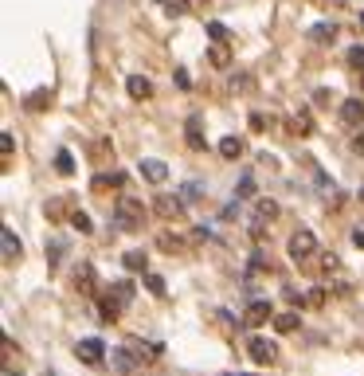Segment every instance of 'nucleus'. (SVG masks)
Masks as SVG:
<instances>
[{
    "mask_svg": "<svg viewBox=\"0 0 364 376\" xmlns=\"http://www.w3.org/2000/svg\"><path fill=\"white\" fill-rule=\"evenodd\" d=\"M114 228L118 231H141L145 228V204L137 196H118L114 204Z\"/></svg>",
    "mask_w": 364,
    "mask_h": 376,
    "instance_id": "1",
    "label": "nucleus"
},
{
    "mask_svg": "<svg viewBox=\"0 0 364 376\" xmlns=\"http://www.w3.org/2000/svg\"><path fill=\"white\" fill-rule=\"evenodd\" d=\"M286 251H290V259L294 263H310V259L317 255V235L314 231H294L290 235V243H286Z\"/></svg>",
    "mask_w": 364,
    "mask_h": 376,
    "instance_id": "2",
    "label": "nucleus"
},
{
    "mask_svg": "<svg viewBox=\"0 0 364 376\" xmlns=\"http://www.w3.org/2000/svg\"><path fill=\"white\" fill-rule=\"evenodd\" d=\"M184 208L188 204H184L181 196H165V192L153 196V212H157L161 219H172V224H176V219H184Z\"/></svg>",
    "mask_w": 364,
    "mask_h": 376,
    "instance_id": "3",
    "label": "nucleus"
},
{
    "mask_svg": "<svg viewBox=\"0 0 364 376\" xmlns=\"http://www.w3.org/2000/svg\"><path fill=\"white\" fill-rule=\"evenodd\" d=\"M74 357H79L83 364H102L106 361V345H102L98 337H83L79 345H74Z\"/></svg>",
    "mask_w": 364,
    "mask_h": 376,
    "instance_id": "4",
    "label": "nucleus"
},
{
    "mask_svg": "<svg viewBox=\"0 0 364 376\" xmlns=\"http://www.w3.org/2000/svg\"><path fill=\"white\" fill-rule=\"evenodd\" d=\"M0 255H4V263L24 259V243H20V235L12 228H0Z\"/></svg>",
    "mask_w": 364,
    "mask_h": 376,
    "instance_id": "5",
    "label": "nucleus"
},
{
    "mask_svg": "<svg viewBox=\"0 0 364 376\" xmlns=\"http://www.w3.org/2000/svg\"><path fill=\"white\" fill-rule=\"evenodd\" d=\"M247 353H251V361L255 364H274V357H279L274 341H267V337H251L247 341Z\"/></svg>",
    "mask_w": 364,
    "mask_h": 376,
    "instance_id": "6",
    "label": "nucleus"
},
{
    "mask_svg": "<svg viewBox=\"0 0 364 376\" xmlns=\"http://www.w3.org/2000/svg\"><path fill=\"white\" fill-rule=\"evenodd\" d=\"M137 361H141V357L134 353V345H121V349H114V357H110V364H114L118 376H130L137 368Z\"/></svg>",
    "mask_w": 364,
    "mask_h": 376,
    "instance_id": "7",
    "label": "nucleus"
},
{
    "mask_svg": "<svg viewBox=\"0 0 364 376\" xmlns=\"http://www.w3.org/2000/svg\"><path fill=\"white\" fill-rule=\"evenodd\" d=\"M267 321H274V310H270V302H251L247 310H243V326L259 329V326H267Z\"/></svg>",
    "mask_w": 364,
    "mask_h": 376,
    "instance_id": "8",
    "label": "nucleus"
},
{
    "mask_svg": "<svg viewBox=\"0 0 364 376\" xmlns=\"http://www.w3.org/2000/svg\"><path fill=\"white\" fill-rule=\"evenodd\" d=\"M337 118L345 126H364V98H345L337 106Z\"/></svg>",
    "mask_w": 364,
    "mask_h": 376,
    "instance_id": "9",
    "label": "nucleus"
},
{
    "mask_svg": "<svg viewBox=\"0 0 364 376\" xmlns=\"http://www.w3.org/2000/svg\"><path fill=\"white\" fill-rule=\"evenodd\" d=\"M274 219H279V204H274L270 196H259L255 200V219H251V224H255V228H267V224H274Z\"/></svg>",
    "mask_w": 364,
    "mask_h": 376,
    "instance_id": "10",
    "label": "nucleus"
},
{
    "mask_svg": "<svg viewBox=\"0 0 364 376\" xmlns=\"http://www.w3.org/2000/svg\"><path fill=\"white\" fill-rule=\"evenodd\" d=\"M137 172H141L149 184H165V181H169V165H165V161H153V157L141 161V169H137Z\"/></svg>",
    "mask_w": 364,
    "mask_h": 376,
    "instance_id": "11",
    "label": "nucleus"
},
{
    "mask_svg": "<svg viewBox=\"0 0 364 376\" xmlns=\"http://www.w3.org/2000/svg\"><path fill=\"white\" fill-rule=\"evenodd\" d=\"M125 90H130L134 102H145V98L153 95V83H149L145 75H130V79H125Z\"/></svg>",
    "mask_w": 364,
    "mask_h": 376,
    "instance_id": "12",
    "label": "nucleus"
},
{
    "mask_svg": "<svg viewBox=\"0 0 364 376\" xmlns=\"http://www.w3.org/2000/svg\"><path fill=\"white\" fill-rule=\"evenodd\" d=\"M74 290H79V294H86V298L94 294V267H90V263L74 267Z\"/></svg>",
    "mask_w": 364,
    "mask_h": 376,
    "instance_id": "13",
    "label": "nucleus"
},
{
    "mask_svg": "<svg viewBox=\"0 0 364 376\" xmlns=\"http://www.w3.org/2000/svg\"><path fill=\"white\" fill-rule=\"evenodd\" d=\"M305 36L314 39V43H333V39H337V24H333V20H321V24H314Z\"/></svg>",
    "mask_w": 364,
    "mask_h": 376,
    "instance_id": "14",
    "label": "nucleus"
},
{
    "mask_svg": "<svg viewBox=\"0 0 364 376\" xmlns=\"http://www.w3.org/2000/svg\"><path fill=\"white\" fill-rule=\"evenodd\" d=\"M208 63L219 67V71H228V67H231V48H228V43H212V48H208Z\"/></svg>",
    "mask_w": 364,
    "mask_h": 376,
    "instance_id": "15",
    "label": "nucleus"
},
{
    "mask_svg": "<svg viewBox=\"0 0 364 376\" xmlns=\"http://www.w3.org/2000/svg\"><path fill=\"white\" fill-rule=\"evenodd\" d=\"M176 196H181L184 204H196V200H204V181H184L181 188H176Z\"/></svg>",
    "mask_w": 364,
    "mask_h": 376,
    "instance_id": "16",
    "label": "nucleus"
},
{
    "mask_svg": "<svg viewBox=\"0 0 364 376\" xmlns=\"http://www.w3.org/2000/svg\"><path fill=\"white\" fill-rule=\"evenodd\" d=\"M118 314H121V302L118 298H114V294H106V298H102V302H98V317H102V321H118Z\"/></svg>",
    "mask_w": 364,
    "mask_h": 376,
    "instance_id": "17",
    "label": "nucleus"
},
{
    "mask_svg": "<svg viewBox=\"0 0 364 376\" xmlns=\"http://www.w3.org/2000/svg\"><path fill=\"white\" fill-rule=\"evenodd\" d=\"M114 184H125V177H121V172H102V177L90 181V192H106V188H114Z\"/></svg>",
    "mask_w": 364,
    "mask_h": 376,
    "instance_id": "18",
    "label": "nucleus"
},
{
    "mask_svg": "<svg viewBox=\"0 0 364 376\" xmlns=\"http://www.w3.org/2000/svg\"><path fill=\"white\" fill-rule=\"evenodd\" d=\"M298 326H302V317L294 314V310H286V314H274V329H279V333H294Z\"/></svg>",
    "mask_w": 364,
    "mask_h": 376,
    "instance_id": "19",
    "label": "nucleus"
},
{
    "mask_svg": "<svg viewBox=\"0 0 364 376\" xmlns=\"http://www.w3.org/2000/svg\"><path fill=\"white\" fill-rule=\"evenodd\" d=\"M188 146H192V149H208L204 134H200V114H192V118H188Z\"/></svg>",
    "mask_w": 364,
    "mask_h": 376,
    "instance_id": "20",
    "label": "nucleus"
},
{
    "mask_svg": "<svg viewBox=\"0 0 364 376\" xmlns=\"http://www.w3.org/2000/svg\"><path fill=\"white\" fill-rule=\"evenodd\" d=\"M55 172H59V177H71V172H74L71 149H59V153H55Z\"/></svg>",
    "mask_w": 364,
    "mask_h": 376,
    "instance_id": "21",
    "label": "nucleus"
},
{
    "mask_svg": "<svg viewBox=\"0 0 364 376\" xmlns=\"http://www.w3.org/2000/svg\"><path fill=\"white\" fill-rule=\"evenodd\" d=\"M251 196H255V177H251V172H243L239 184H235V200H251Z\"/></svg>",
    "mask_w": 364,
    "mask_h": 376,
    "instance_id": "22",
    "label": "nucleus"
},
{
    "mask_svg": "<svg viewBox=\"0 0 364 376\" xmlns=\"http://www.w3.org/2000/svg\"><path fill=\"white\" fill-rule=\"evenodd\" d=\"M110 294H114V298H118L121 306H130V302H134V282H130V279L114 282V290H110Z\"/></svg>",
    "mask_w": 364,
    "mask_h": 376,
    "instance_id": "23",
    "label": "nucleus"
},
{
    "mask_svg": "<svg viewBox=\"0 0 364 376\" xmlns=\"http://www.w3.org/2000/svg\"><path fill=\"white\" fill-rule=\"evenodd\" d=\"M239 153H243V141H239V137H223V141H219V157L235 161Z\"/></svg>",
    "mask_w": 364,
    "mask_h": 376,
    "instance_id": "24",
    "label": "nucleus"
},
{
    "mask_svg": "<svg viewBox=\"0 0 364 376\" xmlns=\"http://www.w3.org/2000/svg\"><path fill=\"white\" fill-rule=\"evenodd\" d=\"M71 228L83 231V235H90V231H94V224H90V216H86V212H71Z\"/></svg>",
    "mask_w": 364,
    "mask_h": 376,
    "instance_id": "25",
    "label": "nucleus"
},
{
    "mask_svg": "<svg viewBox=\"0 0 364 376\" xmlns=\"http://www.w3.org/2000/svg\"><path fill=\"white\" fill-rule=\"evenodd\" d=\"M208 36H212V43H228L231 32H228L223 24H219V20H208Z\"/></svg>",
    "mask_w": 364,
    "mask_h": 376,
    "instance_id": "26",
    "label": "nucleus"
},
{
    "mask_svg": "<svg viewBox=\"0 0 364 376\" xmlns=\"http://www.w3.org/2000/svg\"><path fill=\"white\" fill-rule=\"evenodd\" d=\"M125 270H145V251H125Z\"/></svg>",
    "mask_w": 364,
    "mask_h": 376,
    "instance_id": "27",
    "label": "nucleus"
},
{
    "mask_svg": "<svg viewBox=\"0 0 364 376\" xmlns=\"http://www.w3.org/2000/svg\"><path fill=\"white\" fill-rule=\"evenodd\" d=\"M345 59H349V67H352V71H361V75H364V43L349 48V55H345Z\"/></svg>",
    "mask_w": 364,
    "mask_h": 376,
    "instance_id": "28",
    "label": "nucleus"
},
{
    "mask_svg": "<svg viewBox=\"0 0 364 376\" xmlns=\"http://www.w3.org/2000/svg\"><path fill=\"white\" fill-rule=\"evenodd\" d=\"M294 134L310 137V134H314V118H310V114H298V118H294Z\"/></svg>",
    "mask_w": 364,
    "mask_h": 376,
    "instance_id": "29",
    "label": "nucleus"
},
{
    "mask_svg": "<svg viewBox=\"0 0 364 376\" xmlns=\"http://www.w3.org/2000/svg\"><path fill=\"white\" fill-rule=\"evenodd\" d=\"M145 286H149V294L165 298V279H161V275H145Z\"/></svg>",
    "mask_w": 364,
    "mask_h": 376,
    "instance_id": "30",
    "label": "nucleus"
},
{
    "mask_svg": "<svg viewBox=\"0 0 364 376\" xmlns=\"http://www.w3.org/2000/svg\"><path fill=\"white\" fill-rule=\"evenodd\" d=\"M0 153H4V161H8V157H12V153H16V137L8 134V130L0 134Z\"/></svg>",
    "mask_w": 364,
    "mask_h": 376,
    "instance_id": "31",
    "label": "nucleus"
},
{
    "mask_svg": "<svg viewBox=\"0 0 364 376\" xmlns=\"http://www.w3.org/2000/svg\"><path fill=\"white\" fill-rule=\"evenodd\" d=\"M48 98H51V90L43 86V90H36V95L28 98V106H32V110H43V106H48Z\"/></svg>",
    "mask_w": 364,
    "mask_h": 376,
    "instance_id": "32",
    "label": "nucleus"
},
{
    "mask_svg": "<svg viewBox=\"0 0 364 376\" xmlns=\"http://www.w3.org/2000/svg\"><path fill=\"white\" fill-rule=\"evenodd\" d=\"M63 251H67V247H63V239H51V243H48V263H51V267L59 263V255H63Z\"/></svg>",
    "mask_w": 364,
    "mask_h": 376,
    "instance_id": "33",
    "label": "nucleus"
},
{
    "mask_svg": "<svg viewBox=\"0 0 364 376\" xmlns=\"http://www.w3.org/2000/svg\"><path fill=\"white\" fill-rule=\"evenodd\" d=\"M305 306H314V310L317 306H325V290H310L305 294Z\"/></svg>",
    "mask_w": 364,
    "mask_h": 376,
    "instance_id": "34",
    "label": "nucleus"
},
{
    "mask_svg": "<svg viewBox=\"0 0 364 376\" xmlns=\"http://www.w3.org/2000/svg\"><path fill=\"white\" fill-rule=\"evenodd\" d=\"M172 79H176V86H181V90H188V86H192V79H188V71H184V67H176V75H172Z\"/></svg>",
    "mask_w": 364,
    "mask_h": 376,
    "instance_id": "35",
    "label": "nucleus"
},
{
    "mask_svg": "<svg viewBox=\"0 0 364 376\" xmlns=\"http://www.w3.org/2000/svg\"><path fill=\"white\" fill-rule=\"evenodd\" d=\"M329 208H333V212H337L341 204H345V192H341V188H333V192H329V200H325Z\"/></svg>",
    "mask_w": 364,
    "mask_h": 376,
    "instance_id": "36",
    "label": "nucleus"
},
{
    "mask_svg": "<svg viewBox=\"0 0 364 376\" xmlns=\"http://www.w3.org/2000/svg\"><path fill=\"white\" fill-rule=\"evenodd\" d=\"M337 267H341V263H337V255H321V270H325V275H333Z\"/></svg>",
    "mask_w": 364,
    "mask_h": 376,
    "instance_id": "37",
    "label": "nucleus"
},
{
    "mask_svg": "<svg viewBox=\"0 0 364 376\" xmlns=\"http://www.w3.org/2000/svg\"><path fill=\"white\" fill-rule=\"evenodd\" d=\"M169 12H172V16H181V12H188V0H169Z\"/></svg>",
    "mask_w": 364,
    "mask_h": 376,
    "instance_id": "38",
    "label": "nucleus"
},
{
    "mask_svg": "<svg viewBox=\"0 0 364 376\" xmlns=\"http://www.w3.org/2000/svg\"><path fill=\"white\" fill-rule=\"evenodd\" d=\"M161 247H165V251H181V239H172V235H161Z\"/></svg>",
    "mask_w": 364,
    "mask_h": 376,
    "instance_id": "39",
    "label": "nucleus"
},
{
    "mask_svg": "<svg viewBox=\"0 0 364 376\" xmlns=\"http://www.w3.org/2000/svg\"><path fill=\"white\" fill-rule=\"evenodd\" d=\"M352 153H364V130L356 137H352Z\"/></svg>",
    "mask_w": 364,
    "mask_h": 376,
    "instance_id": "40",
    "label": "nucleus"
},
{
    "mask_svg": "<svg viewBox=\"0 0 364 376\" xmlns=\"http://www.w3.org/2000/svg\"><path fill=\"white\" fill-rule=\"evenodd\" d=\"M352 243H356V247H364V231H352Z\"/></svg>",
    "mask_w": 364,
    "mask_h": 376,
    "instance_id": "41",
    "label": "nucleus"
},
{
    "mask_svg": "<svg viewBox=\"0 0 364 376\" xmlns=\"http://www.w3.org/2000/svg\"><path fill=\"white\" fill-rule=\"evenodd\" d=\"M310 4H317V8H329V4H333V0H310Z\"/></svg>",
    "mask_w": 364,
    "mask_h": 376,
    "instance_id": "42",
    "label": "nucleus"
},
{
    "mask_svg": "<svg viewBox=\"0 0 364 376\" xmlns=\"http://www.w3.org/2000/svg\"><path fill=\"white\" fill-rule=\"evenodd\" d=\"M188 4H204V0H188Z\"/></svg>",
    "mask_w": 364,
    "mask_h": 376,
    "instance_id": "43",
    "label": "nucleus"
},
{
    "mask_svg": "<svg viewBox=\"0 0 364 376\" xmlns=\"http://www.w3.org/2000/svg\"><path fill=\"white\" fill-rule=\"evenodd\" d=\"M361 200H364V184H361Z\"/></svg>",
    "mask_w": 364,
    "mask_h": 376,
    "instance_id": "44",
    "label": "nucleus"
},
{
    "mask_svg": "<svg viewBox=\"0 0 364 376\" xmlns=\"http://www.w3.org/2000/svg\"><path fill=\"white\" fill-rule=\"evenodd\" d=\"M361 28H364V12H361Z\"/></svg>",
    "mask_w": 364,
    "mask_h": 376,
    "instance_id": "45",
    "label": "nucleus"
},
{
    "mask_svg": "<svg viewBox=\"0 0 364 376\" xmlns=\"http://www.w3.org/2000/svg\"><path fill=\"white\" fill-rule=\"evenodd\" d=\"M239 376H251V373H239Z\"/></svg>",
    "mask_w": 364,
    "mask_h": 376,
    "instance_id": "46",
    "label": "nucleus"
},
{
    "mask_svg": "<svg viewBox=\"0 0 364 376\" xmlns=\"http://www.w3.org/2000/svg\"><path fill=\"white\" fill-rule=\"evenodd\" d=\"M161 4H169V0H161Z\"/></svg>",
    "mask_w": 364,
    "mask_h": 376,
    "instance_id": "47",
    "label": "nucleus"
},
{
    "mask_svg": "<svg viewBox=\"0 0 364 376\" xmlns=\"http://www.w3.org/2000/svg\"><path fill=\"white\" fill-rule=\"evenodd\" d=\"M361 83H364V75H361Z\"/></svg>",
    "mask_w": 364,
    "mask_h": 376,
    "instance_id": "48",
    "label": "nucleus"
}]
</instances>
